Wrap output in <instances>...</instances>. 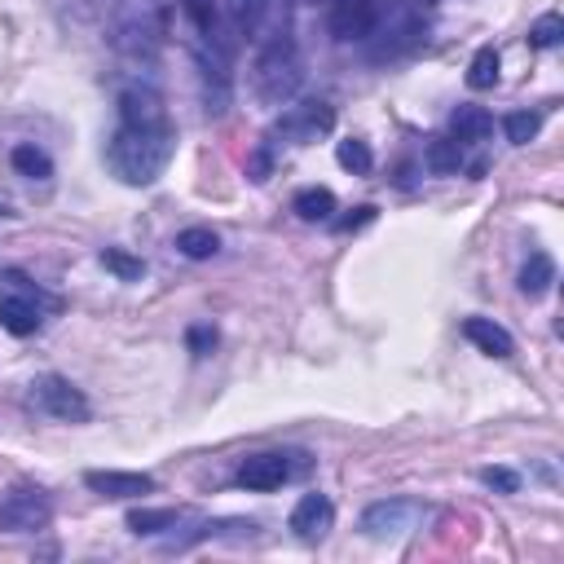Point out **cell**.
I'll return each mask as SVG.
<instances>
[{
    "label": "cell",
    "instance_id": "obj_1",
    "mask_svg": "<svg viewBox=\"0 0 564 564\" xmlns=\"http://www.w3.org/2000/svg\"><path fill=\"white\" fill-rule=\"evenodd\" d=\"M176 132L172 128H123L106 145V163L123 185H150L172 163Z\"/></svg>",
    "mask_w": 564,
    "mask_h": 564
},
{
    "label": "cell",
    "instance_id": "obj_2",
    "mask_svg": "<svg viewBox=\"0 0 564 564\" xmlns=\"http://www.w3.org/2000/svg\"><path fill=\"white\" fill-rule=\"evenodd\" d=\"M251 84H256V97L264 106H286L300 93V84H304V57H300V48H295L291 35L260 44L256 66H251Z\"/></svg>",
    "mask_w": 564,
    "mask_h": 564
},
{
    "label": "cell",
    "instance_id": "obj_3",
    "mask_svg": "<svg viewBox=\"0 0 564 564\" xmlns=\"http://www.w3.org/2000/svg\"><path fill=\"white\" fill-rule=\"evenodd\" d=\"M167 35V18H163V0H128L119 22H115V44L132 57H150Z\"/></svg>",
    "mask_w": 564,
    "mask_h": 564
},
{
    "label": "cell",
    "instance_id": "obj_4",
    "mask_svg": "<svg viewBox=\"0 0 564 564\" xmlns=\"http://www.w3.org/2000/svg\"><path fill=\"white\" fill-rule=\"evenodd\" d=\"M26 397H31V405L40 414H48L57 423H88V414H93L88 397L70 379H62V375H35Z\"/></svg>",
    "mask_w": 564,
    "mask_h": 564
},
{
    "label": "cell",
    "instance_id": "obj_5",
    "mask_svg": "<svg viewBox=\"0 0 564 564\" xmlns=\"http://www.w3.org/2000/svg\"><path fill=\"white\" fill-rule=\"evenodd\" d=\"M238 31L256 44L291 35V0H234Z\"/></svg>",
    "mask_w": 564,
    "mask_h": 564
},
{
    "label": "cell",
    "instance_id": "obj_6",
    "mask_svg": "<svg viewBox=\"0 0 564 564\" xmlns=\"http://www.w3.org/2000/svg\"><path fill=\"white\" fill-rule=\"evenodd\" d=\"M48 520H53V498H48L44 489L22 485V489H13V494L0 502V529H4V533H35V529H44Z\"/></svg>",
    "mask_w": 564,
    "mask_h": 564
},
{
    "label": "cell",
    "instance_id": "obj_7",
    "mask_svg": "<svg viewBox=\"0 0 564 564\" xmlns=\"http://www.w3.org/2000/svg\"><path fill=\"white\" fill-rule=\"evenodd\" d=\"M330 123H335V110H330L326 101H300V106H286V110H282V119L273 123V137H282V141H291V145H308V141H317Z\"/></svg>",
    "mask_w": 564,
    "mask_h": 564
},
{
    "label": "cell",
    "instance_id": "obj_8",
    "mask_svg": "<svg viewBox=\"0 0 564 564\" xmlns=\"http://www.w3.org/2000/svg\"><path fill=\"white\" fill-rule=\"evenodd\" d=\"M423 516V507L414 498H388L361 511V533L366 538H397L405 529H414V520Z\"/></svg>",
    "mask_w": 564,
    "mask_h": 564
},
{
    "label": "cell",
    "instance_id": "obj_9",
    "mask_svg": "<svg viewBox=\"0 0 564 564\" xmlns=\"http://www.w3.org/2000/svg\"><path fill=\"white\" fill-rule=\"evenodd\" d=\"M119 119H123V128H172L163 97L145 84H132L119 93Z\"/></svg>",
    "mask_w": 564,
    "mask_h": 564
},
{
    "label": "cell",
    "instance_id": "obj_10",
    "mask_svg": "<svg viewBox=\"0 0 564 564\" xmlns=\"http://www.w3.org/2000/svg\"><path fill=\"white\" fill-rule=\"evenodd\" d=\"M330 35L335 40H366L379 22V4L375 0H330Z\"/></svg>",
    "mask_w": 564,
    "mask_h": 564
},
{
    "label": "cell",
    "instance_id": "obj_11",
    "mask_svg": "<svg viewBox=\"0 0 564 564\" xmlns=\"http://www.w3.org/2000/svg\"><path fill=\"white\" fill-rule=\"evenodd\" d=\"M330 524H335V507H330L326 494H304V498L295 502V511H291V529H295V538H304V542L326 538Z\"/></svg>",
    "mask_w": 564,
    "mask_h": 564
},
{
    "label": "cell",
    "instance_id": "obj_12",
    "mask_svg": "<svg viewBox=\"0 0 564 564\" xmlns=\"http://www.w3.org/2000/svg\"><path fill=\"white\" fill-rule=\"evenodd\" d=\"M286 476H291V467H286L282 454H247V458L238 463V485H242V489H256V494L278 489Z\"/></svg>",
    "mask_w": 564,
    "mask_h": 564
},
{
    "label": "cell",
    "instance_id": "obj_13",
    "mask_svg": "<svg viewBox=\"0 0 564 564\" xmlns=\"http://www.w3.org/2000/svg\"><path fill=\"white\" fill-rule=\"evenodd\" d=\"M84 485L101 498H141V494H154V476L145 471H84Z\"/></svg>",
    "mask_w": 564,
    "mask_h": 564
},
{
    "label": "cell",
    "instance_id": "obj_14",
    "mask_svg": "<svg viewBox=\"0 0 564 564\" xmlns=\"http://www.w3.org/2000/svg\"><path fill=\"white\" fill-rule=\"evenodd\" d=\"M0 326L9 335H35L40 330V304L31 295H18V291L0 295Z\"/></svg>",
    "mask_w": 564,
    "mask_h": 564
},
{
    "label": "cell",
    "instance_id": "obj_15",
    "mask_svg": "<svg viewBox=\"0 0 564 564\" xmlns=\"http://www.w3.org/2000/svg\"><path fill=\"white\" fill-rule=\"evenodd\" d=\"M463 335H467L480 352H489V357H511V352H516V339H511L494 317H467V322H463Z\"/></svg>",
    "mask_w": 564,
    "mask_h": 564
},
{
    "label": "cell",
    "instance_id": "obj_16",
    "mask_svg": "<svg viewBox=\"0 0 564 564\" xmlns=\"http://www.w3.org/2000/svg\"><path fill=\"white\" fill-rule=\"evenodd\" d=\"M449 128H454V141L458 145H476V141H485L494 132V115L485 106H458L449 115Z\"/></svg>",
    "mask_w": 564,
    "mask_h": 564
},
{
    "label": "cell",
    "instance_id": "obj_17",
    "mask_svg": "<svg viewBox=\"0 0 564 564\" xmlns=\"http://www.w3.org/2000/svg\"><path fill=\"white\" fill-rule=\"evenodd\" d=\"M551 282H555V260L546 256V251H533L529 260H524V269H520V295H529V300H538V295H546L551 291Z\"/></svg>",
    "mask_w": 564,
    "mask_h": 564
},
{
    "label": "cell",
    "instance_id": "obj_18",
    "mask_svg": "<svg viewBox=\"0 0 564 564\" xmlns=\"http://www.w3.org/2000/svg\"><path fill=\"white\" fill-rule=\"evenodd\" d=\"M291 207H295L300 220H330V212H335V194H330L326 185H308V189L295 194Z\"/></svg>",
    "mask_w": 564,
    "mask_h": 564
},
{
    "label": "cell",
    "instance_id": "obj_19",
    "mask_svg": "<svg viewBox=\"0 0 564 564\" xmlns=\"http://www.w3.org/2000/svg\"><path fill=\"white\" fill-rule=\"evenodd\" d=\"M176 251L189 256V260H207V256L220 251V238H216L212 229H203V225H189V229L176 234Z\"/></svg>",
    "mask_w": 564,
    "mask_h": 564
},
{
    "label": "cell",
    "instance_id": "obj_20",
    "mask_svg": "<svg viewBox=\"0 0 564 564\" xmlns=\"http://www.w3.org/2000/svg\"><path fill=\"white\" fill-rule=\"evenodd\" d=\"M467 84H471V88H494V84H498V48H494V44H485V48L471 53V62H467Z\"/></svg>",
    "mask_w": 564,
    "mask_h": 564
},
{
    "label": "cell",
    "instance_id": "obj_21",
    "mask_svg": "<svg viewBox=\"0 0 564 564\" xmlns=\"http://www.w3.org/2000/svg\"><path fill=\"white\" fill-rule=\"evenodd\" d=\"M458 163H463V145H458L454 137H432V141H427V167H432L436 176L458 172Z\"/></svg>",
    "mask_w": 564,
    "mask_h": 564
},
{
    "label": "cell",
    "instance_id": "obj_22",
    "mask_svg": "<svg viewBox=\"0 0 564 564\" xmlns=\"http://www.w3.org/2000/svg\"><path fill=\"white\" fill-rule=\"evenodd\" d=\"M13 167L22 172V176H31V181H48L53 176V159L40 150V145H13Z\"/></svg>",
    "mask_w": 564,
    "mask_h": 564
},
{
    "label": "cell",
    "instance_id": "obj_23",
    "mask_svg": "<svg viewBox=\"0 0 564 564\" xmlns=\"http://www.w3.org/2000/svg\"><path fill=\"white\" fill-rule=\"evenodd\" d=\"M181 520V511H172V507H137V511H128V529L132 533H159V529H172Z\"/></svg>",
    "mask_w": 564,
    "mask_h": 564
},
{
    "label": "cell",
    "instance_id": "obj_24",
    "mask_svg": "<svg viewBox=\"0 0 564 564\" xmlns=\"http://www.w3.org/2000/svg\"><path fill=\"white\" fill-rule=\"evenodd\" d=\"M538 128H542V115H533V110H511L502 119V132H507L511 145H529L538 137Z\"/></svg>",
    "mask_w": 564,
    "mask_h": 564
},
{
    "label": "cell",
    "instance_id": "obj_25",
    "mask_svg": "<svg viewBox=\"0 0 564 564\" xmlns=\"http://www.w3.org/2000/svg\"><path fill=\"white\" fill-rule=\"evenodd\" d=\"M335 159H339V167H348V172H357V176L375 167V154H370V145H366V141H357V137L339 141V145H335Z\"/></svg>",
    "mask_w": 564,
    "mask_h": 564
},
{
    "label": "cell",
    "instance_id": "obj_26",
    "mask_svg": "<svg viewBox=\"0 0 564 564\" xmlns=\"http://www.w3.org/2000/svg\"><path fill=\"white\" fill-rule=\"evenodd\" d=\"M564 40V18L560 13H542L533 26H529V44H538V48H555Z\"/></svg>",
    "mask_w": 564,
    "mask_h": 564
},
{
    "label": "cell",
    "instance_id": "obj_27",
    "mask_svg": "<svg viewBox=\"0 0 564 564\" xmlns=\"http://www.w3.org/2000/svg\"><path fill=\"white\" fill-rule=\"evenodd\" d=\"M101 264H106L115 278H123V282H137V278L145 273V264H141L137 256H123V251H115V247L101 251Z\"/></svg>",
    "mask_w": 564,
    "mask_h": 564
},
{
    "label": "cell",
    "instance_id": "obj_28",
    "mask_svg": "<svg viewBox=\"0 0 564 564\" xmlns=\"http://www.w3.org/2000/svg\"><path fill=\"white\" fill-rule=\"evenodd\" d=\"M181 4L198 26V35H216V0H181Z\"/></svg>",
    "mask_w": 564,
    "mask_h": 564
},
{
    "label": "cell",
    "instance_id": "obj_29",
    "mask_svg": "<svg viewBox=\"0 0 564 564\" xmlns=\"http://www.w3.org/2000/svg\"><path fill=\"white\" fill-rule=\"evenodd\" d=\"M480 480H485L489 489H498V494H516V489H520V476H516L511 467H485Z\"/></svg>",
    "mask_w": 564,
    "mask_h": 564
},
{
    "label": "cell",
    "instance_id": "obj_30",
    "mask_svg": "<svg viewBox=\"0 0 564 564\" xmlns=\"http://www.w3.org/2000/svg\"><path fill=\"white\" fill-rule=\"evenodd\" d=\"M185 344H189L194 357H207V352L216 348V330H212V326H189V330H185Z\"/></svg>",
    "mask_w": 564,
    "mask_h": 564
},
{
    "label": "cell",
    "instance_id": "obj_31",
    "mask_svg": "<svg viewBox=\"0 0 564 564\" xmlns=\"http://www.w3.org/2000/svg\"><path fill=\"white\" fill-rule=\"evenodd\" d=\"M370 220H375V207L366 203V207H357L352 216H344V220H335V229H339V234H352V229H361V225H370Z\"/></svg>",
    "mask_w": 564,
    "mask_h": 564
},
{
    "label": "cell",
    "instance_id": "obj_32",
    "mask_svg": "<svg viewBox=\"0 0 564 564\" xmlns=\"http://www.w3.org/2000/svg\"><path fill=\"white\" fill-rule=\"evenodd\" d=\"M0 216H13V207H9V203H4V198H0Z\"/></svg>",
    "mask_w": 564,
    "mask_h": 564
}]
</instances>
